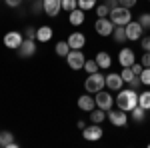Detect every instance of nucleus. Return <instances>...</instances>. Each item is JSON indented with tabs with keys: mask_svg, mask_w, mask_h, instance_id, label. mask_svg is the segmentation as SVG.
<instances>
[{
	"mask_svg": "<svg viewBox=\"0 0 150 148\" xmlns=\"http://www.w3.org/2000/svg\"><path fill=\"white\" fill-rule=\"evenodd\" d=\"M78 8H82L84 12L96 8V0H78Z\"/></svg>",
	"mask_w": 150,
	"mask_h": 148,
	"instance_id": "obj_28",
	"label": "nucleus"
},
{
	"mask_svg": "<svg viewBox=\"0 0 150 148\" xmlns=\"http://www.w3.org/2000/svg\"><path fill=\"white\" fill-rule=\"evenodd\" d=\"M18 142H14V134L12 132H0V148H16Z\"/></svg>",
	"mask_w": 150,
	"mask_h": 148,
	"instance_id": "obj_20",
	"label": "nucleus"
},
{
	"mask_svg": "<svg viewBox=\"0 0 150 148\" xmlns=\"http://www.w3.org/2000/svg\"><path fill=\"white\" fill-rule=\"evenodd\" d=\"M130 118H132L134 122H142V120L146 118V110H144L142 106H134V108L130 110Z\"/></svg>",
	"mask_w": 150,
	"mask_h": 148,
	"instance_id": "obj_23",
	"label": "nucleus"
},
{
	"mask_svg": "<svg viewBox=\"0 0 150 148\" xmlns=\"http://www.w3.org/2000/svg\"><path fill=\"white\" fill-rule=\"evenodd\" d=\"M74 8H78V0H62V10L72 12Z\"/></svg>",
	"mask_w": 150,
	"mask_h": 148,
	"instance_id": "obj_30",
	"label": "nucleus"
},
{
	"mask_svg": "<svg viewBox=\"0 0 150 148\" xmlns=\"http://www.w3.org/2000/svg\"><path fill=\"white\" fill-rule=\"evenodd\" d=\"M84 62H86V56L82 54V50H70L66 54V64L70 66V70H82Z\"/></svg>",
	"mask_w": 150,
	"mask_h": 148,
	"instance_id": "obj_5",
	"label": "nucleus"
},
{
	"mask_svg": "<svg viewBox=\"0 0 150 148\" xmlns=\"http://www.w3.org/2000/svg\"><path fill=\"white\" fill-rule=\"evenodd\" d=\"M76 126H78V128H80V130H82V128H84V126H86V124H84V120H78V122H76Z\"/></svg>",
	"mask_w": 150,
	"mask_h": 148,
	"instance_id": "obj_41",
	"label": "nucleus"
},
{
	"mask_svg": "<svg viewBox=\"0 0 150 148\" xmlns=\"http://www.w3.org/2000/svg\"><path fill=\"white\" fill-rule=\"evenodd\" d=\"M124 28H126V38H128V40H140V38H142L144 28H142V24H140L138 20H136V22H132V20H130Z\"/></svg>",
	"mask_w": 150,
	"mask_h": 148,
	"instance_id": "obj_13",
	"label": "nucleus"
},
{
	"mask_svg": "<svg viewBox=\"0 0 150 148\" xmlns=\"http://www.w3.org/2000/svg\"><path fill=\"white\" fill-rule=\"evenodd\" d=\"M106 118H108V122H110L112 126H118V128L126 126L128 120H130L128 112L126 110H120V108H110V110L106 112Z\"/></svg>",
	"mask_w": 150,
	"mask_h": 148,
	"instance_id": "obj_4",
	"label": "nucleus"
},
{
	"mask_svg": "<svg viewBox=\"0 0 150 148\" xmlns=\"http://www.w3.org/2000/svg\"><path fill=\"white\" fill-rule=\"evenodd\" d=\"M138 106H142L146 112L150 110V90L142 92V94H138Z\"/></svg>",
	"mask_w": 150,
	"mask_h": 148,
	"instance_id": "obj_25",
	"label": "nucleus"
},
{
	"mask_svg": "<svg viewBox=\"0 0 150 148\" xmlns=\"http://www.w3.org/2000/svg\"><path fill=\"white\" fill-rule=\"evenodd\" d=\"M120 76H122V80H124V84H130V82L134 80V76H138V74H134L132 66H124L122 72H120Z\"/></svg>",
	"mask_w": 150,
	"mask_h": 148,
	"instance_id": "obj_24",
	"label": "nucleus"
},
{
	"mask_svg": "<svg viewBox=\"0 0 150 148\" xmlns=\"http://www.w3.org/2000/svg\"><path fill=\"white\" fill-rule=\"evenodd\" d=\"M106 4H108V8L112 10V8H116V6H118V0H106Z\"/></svg>",
	"mask_w": 150,
	"mask_h": 148,
	"instance_id": "obj_40",
	"label": "nucleus"
},
{
	"mask_svg": "<svg viewBox=\"0 0 150 148\" xmlns=\"http://www.w3.org/2000/svg\"><path fill=\"white\" fill-rule=\"evenodd\" d=\"M40 10L44 12V8H42V2H38V0H36L34 4H32V12L36 14V12H40Z\"/></svg>",
	"mask_w": 150,
	"mask_h": 148,
	"instance_id": "obj_38",
	"label": "nucleus"
},
{
	"mask_svg": "<svg viewBox=\"0 0 150 148\" xmlns=\"http://www.w3.org/2000/svg\"><path fill=\"white\" fill-rule=\"evenodd\" d=\"M22 40H24L22 34L16 32V30H10V32L4 34V46L10 48V50H18V46L22 44Z\"/></svg>",
	"mask_w": 150,
	"mask_h": 148,
	"instance_id": "obj_11",
	"label": "nucleus"
},
{
	"mask_svg": "<svg viewBox=\"0 0 150 148\" xmlns=\"http://www.w3.org/2000/svg\"><path fill=\"white\" fill-rule=\"evenodd\" d=\"M140 62H142V66H144V68H148V66H150V52H144Z\"/></svg>",
	"mask_w": 150,
	"mask_h": 148,
	"instance_id": "obj_36",
	"label": "nucleus"
},
{
	"mask_svg": "<svg viewBox=\"0 0 150 148\" xmlns=\"http://www.w3.org/2000/svg\"><path fill=\"white\" fill-rule=\"evenodd\" d=\"M54 36V32H52V28L50 26H40V28H36V40L38 42H42V44H46V42H50V38Z\"/></svg>",
	"mask_w": 150,
	"mask_h": 148,
	"instance_id": "obj_19",
	"label": "nucleus"
},
{
	"mask_svg": "<svg viewBox=\"0 0 150 148\" xmlns=\"http://www.w3.org/2000/svg\"><path fill=\"white\" fill-rule=\"evenodd\" d=\"M138 22L142 24V28H144V30H150V12H144V14H140Z\"/></svg>",
	"mask_w": 150,
	"mask_h": 148,
	"instance_id": "obj_31",
	"label": "nucleus"
},
{
	"mask_svg": "<svg viewBox=\"0 0 150 148\" xmlns=\"http://www.w3.org/2000/svg\"><path fill=\"white\" fill-rule=\"evenodd\" d=\"M140 80H142V86H150V66L140 72Z\"/></svg>",
	"mask_w": 150,
	"mask_h": 148,
	"instance_id": "obj_32",
	"label": "nucleus"
},
{
	"mask_svg": "<svg viewBox=\"0 0 150 148\" xmlns=\"http://www.w3.org/2000/svg\"><path fill=\"white\" fill-rule=\"evenodd\" d=\"M94 30H96V34L100 36H112V30H114V22L106 16V18H96V22H94Z\"/></svg>",
	"mask_w": 150,
	"mask_h": 148,
	"instance_id": "obj_8",
	"label": "nucleus"
},
{
	"mask_svg": "<svg viewBox=\"0 0 150 148\" xmlns=\"http://www.w3.org/2000/svg\"><path fill=\"white\" fill-rule=\"evenodd\" d=\"M122 86H124V80L120 74H116V72H108L106 74V88L112 92H118L122 90Z\"/></svg>",
	"mask_w": 150,
	"mask_h": 148,
	"instance_id": "obj_12",
	"label": "nucleus"
},
{
	"mask_svg": "<svg viewBox=\"0 0 150 148\" xmlns=\"http://www.w3.org/2000/svg\"><path fill=\"white\" fill-rule=\"evenodd\" d=\"M90 120H92L94 124H102L104 120H106V110H102V108H98V106H96V108H94V110H90Z\"/></svg>",
	"mask_w": 150,
	"mask_h": 148,
	"instance_id": "obj_21",
	"label": "nucleus"
},
{
	"mask_svg": "<svg viewBox=\"0 0 150 148\" xmlns=\"http://www.w3.org/2000/svg\"><path fill=\"white\" fill-rule=\"evenodd\" d=\"M132 70H134V74H138V76H140V72L144 70V66H142V62H140V64H136V62H134V64H132Z\"/></svg>",
	"mask_w": 150,
	"mask_h": 148,
	"instance_id": "obj_39",
	"label": "nucleus"
},
{
	"mask_svg": "<svg viewBox=\"0 0 150 148\" xmlns=\"http://www.w3.org/2000/svg\"><path fill=\"white\" fill-rule=\"evenodd\" d=\"M66 42H68L70 50H82L84 44H86V36L82 34V32H72V34L66 38Z\"/></svg>",
	"mask_w": 150,
	"mask_h": 148,
	"instance_id": "obj_15",
	"label": "nucleus"
},
{
	"mask_svg": "<svg viewBox=\"0 0 150 148\" xmlns=\"http://www.w3.org/2000/svg\"><path fill=\"white\" fill-rule=\"evenodd\" d=\"M94 60H96V64H98L100 70H108L112 66V58H110V54H108L106 50H100V52L94 56Z\"/></svg>",
	"mask_w": 150,
	"mask_h": 148,
	"instance_id": "obj_17",
	"label": "nucleus"
},
{
	"mask_svg": "<svg viewBox=\"0 0 150 148\" xmlns=\"http://www.w3.org/2000/svg\"><path fill=\"white\" fill-rule=\"evenodd\" d=\"M54 52H56L58 56H62V58H66V54L70 52V46L66 40H62V42H56V48H54Z\"/></svg>",
	"mask_w": 150,
	"mask_h": 148,
	"instance_id": "obj_26",
	"label": "nucleus"
},
{
	"mask_svg": "<svg viewBox=\"0 0 150 148\" xmlns=\"http://www.w3.org/2000/svg\"><path fill=\"white\" fill-rule=\"evenodd\" d=\"M136 2H138V0H118V4H120V6H126V8L136 6Z\"/></svg>",
	"mask_w": 150,
	"mask_h": 148,
	"instance_id": "obj_35",
	"label": "nucleus"
},
{
	"mask_svg": "<svg viewBox=\"0 0 150 148\" xmlns=\"http://www.w3.org/2000/svg\"><path fill=\"white\" fill-rule=\"evenodd\" d=\"M108 18L114 22V26H126V24L132 20V16H130V8H126V6H116V8L110 10Z\"/></svg>",
	"mask_w": 150,
	"mask_h": 148,
	"instance_id": "obj_3",
	"label": "nucleus"
},
{
	"mask_svg": "<svg viewBox=\"0 0 150 148\" xmlns=\"http://www.w3.org/2000/svg\"><path fill=\"white\" fill-rule=\"evenodd\" d=\"M78 108L84 110V112H90V110L96 108V100H94V96H90V92L82 94L80 98H78Z\"/></svg>",
	"mask_w": 150,
	"mask_h": 148,
	"instance_id": "obj_16",
	"label": "nucleus"
},
{
	"mask_svg": "<svg viewBox=\"0 0 150 148\" xmlns=\"http://www.w3.org/2000/svg\"><path fill=\"white\" fill-rule=\"evenodd\" d=\"M82 136H84V140H88V142H96V140H100V138L104 136V130L100 124H90V126H84L82 128Z\"/></svg>",
	"mask_w": 150,
	"mask_h": 148,
	"instance_id": "obj_6",
	"label": "nucleus"
},
{
	"mask_svg": "<svg viewBox=\"0 0 150 148\" xmlns=\"http://www.w3.org/2000/svg\"><path fill=\"white\" fill-rule=\"evenodd\" d=\"M38 2H42V0H38Z\"/></svg>",
	"mask_w": 150,
	"mask_h": 148,
	"instance_id": "obj_42",
	"label": "nucleus"
},
{
	"mask_svg": "<svg viewBox=\"0 0 150 148\" xmlns=\"http://www.w3.org/2000/svg\"><path fill=\"white\" fill-rule=\"evenodd\" d=\"M140 46L144 52H150V36H142L140 38Z\"/></svg>",
	"mask_w": 150,
	"mask_h": 148,
	"instance_id": "obj_33",
	"label": "nucleus"
},
{
	"mask_svg": "<svg viewBox=\"0 0 150 148\" xmlns=\"http://www.w3.org/2000/svg\"><path fill=\"white\" fill-rule=\"evenodd\" d=\"M84 20H86V12L82 8H74L72 12H68V22L72 26H80V24H84Z\"/></svg>",
	"mask_w": 150,
	"mask_h": 148,
	"instance_id": "obj_18",
	"label": "nucleus"
},
{
	"mask_svg": "<svg viewBox=\"0 0 150 148\" xmlns=\"http://www.w3.org/2000/svg\"><path fill=\"white\" fill-rule=\"evenodd\" d=\"M104 86H106V76L100 74V72L88 74L86 80H84V88H86V92H90V94H96V92L104 90Z\"/></svg>",
	"mask_w": 150,
	"mask_h": 148,
	"instance_id": "obj_2",
	"label": "nucleus"
},
{
	"mask_svg": "<svg viewBox=\"0 0 150 148\" xmlns=\"http://www.w3.org/2000/svg\"><path fill=\"white\" fill-rule=\"evenodd\" d=\"M148 2H150V0H148Z\"/></svg>",
	"mask_w": 150,
	"mask_h": 148,
	"instance_id": "obj_43",
	"label": "nucleus"
},
{
	"mask_svg": "<svg viewBox=\"0 0 150 148\" xmlns=\"http://www.w3.org/2000/svg\"><path fill=\"white\" fill-rule=\"evenodd\" d=\"M94 10H96V16H98V18H106V16L110 14V8H108V4H106V2L96 4V8H94Z\"/></svg>",
	"mask_w": 150,
	"mask_h": 148,
	"instance_id": "obj_27",
	"label": "nucleus"
},
{
	"mask_svg": "<svg viewBox=\"0 0 150 148\" xmlns=\"http://www.w3.org/2000/svg\"><path fill=\"white\" fill-rule=\"evenodd\" d=\"M94 100H96V106L102 108V110H106V112L114 106V98H112V94H110L108 90L96 92V94H94Z\"/></svg>",
	"mask_w": 150,
	"mask_h": 148,
	"instance_id": "obj_7",
	"label": "nucleus"
},
{
	"mask_svg": "<svg viewBox=\"0 0 150 148\" xmlns=\"http://www.w3.org/2000/svg\"><path fill=\"white\" fill-rule=\"evenodd\" d=\"M82 70H86V72H88V74H94V72H98V64H96V60H86V62H84V68Z\"/></svg>",
	"mask_w": 150,
	"mask_h": 148,
	"instance_id": "obj_29",
	"label": "nucleus"
},
{
	"mask_svg": "<svg viewBox=\"0 0 150 148\" xmlns=\"http://www.w3.org/2000/svg\"><path fill=\"white\" fill-rule=\"evenodd\" d=\"M114 104L120 110L130 112L134 106H138V92L134 90V88H122V90H118V94H116Z\"/></svg>",
	"mask_w": 150,
	"mask_h": 148,
	"instance_id": "obj_1",
	"label": "nucleus"
},
{
	"mask_svg": "<svg viewBox=\"0 0 150 148\" xmlns=\"http://www.w3.org/2000/svg\"><path fill=\"white\" fill-rule=\"evenodd\" d=\"M18 56L20 58H30L36 54V40H32V38H24L22 44L18 46Z\"/></svg>",
	"mask_w": 150,
	"mask_h": 148,
	"instance_id": "obj_9",
	"label": "nucleus"
},
{
	"mask_svg": "<svg viewBox=\"0 0 150 148\" xmlns=\"http://www.w3.org/2000/svg\"><path fill=\"white\" fill-rule=\"evenodd\" d=\"M134 62H136L134 50H132V48H126V46H124V48H122V50L118 52V64H120V66L124 68V66H132Z\"/></svg>",
	"mask_w": 150,
	"mask_h": 148,
	"instance_id": "obj_14",
	"label": "nucleus"
},
{
	"mask_svg": "<svg viewBox=\"0 0 150 148\" xmlns=\"http://www.w3.org/2000/svg\"><path fill=\"white\" fill-rule=\"evenodd\" d=\"M24 38H32V40H36V28L28 26V28L24 30Z\"/></svg>",
	"mask_w": 150,
	"mask_h": 148,
	"instance_id": "obj_34",
	"label": "nucleus"
},
{
	"mask_svg": "<svg viewBox=\"0 0 150 148\" xmlns=\"http://www.w3.org/2000/svg\"><path fill=\"white\" fill-rule=\"evenodd\" d=\"M42 8H44L46 16L56 18L58 14L62 12V0H42Z\"/></svg>",
	"mask_w": 150,
	"mask_h": 148,
	"instance_id": "obj_10",
	"label": "nucleus"
},
{
	"mask_svg": "<svg viewBox=\"0 0 150 148\" xmlns=\"http://www.w3.org/2000/svg\"><path fill=\"white\" fill-rule=\"evenodd\" d=\"M22 4V0H6V6L8 8H16V6H20Z\"/></svg>",
	"mask_w": 150,
	"mask_h": 148,
	"instance_id": "obj_37",
	"label": "nucleus"
},
{
	"mask_svg": "<svg viewBox=\"0 0 150 148\" xmlns=\"http://www.w3.org/2000/svg\"><path fill=\"white\" fill-rule=\"evenodd\" d=\"M112 38H114L116 44H122V42H126V28L124 26H114V30H112Z\"/></svg>",
	"mask_w": 150,
	"mask_h": 148,
	"instance_id": "obj_22",
	"label": "nucleus"
}]
</instances>
